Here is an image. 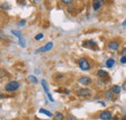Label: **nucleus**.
<instances>
[{
    "mask_svg": "<svg viewBox=\"0 0 126 120\" xmlns=\"http://www.w3.org/2000/svg\"><path fill=\"white\" fill-rule=\"evenodd\" d=\"M19 88V82L16 81V80H12L10 82H8L6 85H5V91L8 92V93H12V92H15L16 90Z\"/></svg>",
    "mask_w": 126,
    "mask_h": 120,
    "instance_id": "obj_1",
    "label": "nucleus"
},
{
    "mask_svg": "<svg viewBox=\"0 0 126 120\" xmlns=\"http://www.w3.org/2000/svg\"><path fill=\"white\" fill-rule=\"evenodd\" d=\"M78 65H79V69L86 72V71H89L90 68H91V65L89 63V61L84 58V57H80L79 60H78Z\"/></svg>",
    "mask_w": 126,
    "mask_h": 120,
    "instance_id": "obj_2",
    "label": "nucleus"
},
{
    "mask_svg": "<svg viewBox=\"0 0 126 120\" xmlns=\"http://www.w3.org/2000/svg\"><path fill=\"white\" fill-rule=\"evenodd\" d=\"M52 47H53V43H52V42H47L45 45H43V46H41V47L37 48V49H36V51H35V53H43V52H47V51L51 50V49H52Z\"/></svg>",
    "mask_w": 126,
    "mask_h": 120,
    "instance_id": "obj_3",
    "label": "nucleus"
},
{
    "mask_svg": "<svg viewBox=\"0 0 126 120\" xmlns=\"http://www.w3.org/2000/svg\"><path fill=\"white\" fill-rule=\"evenodd\" d=\"M78 97H82V98H86V97H90L92 92L91 90L88 88H79L78 89V91L76 92Z\"/></svg>",
    "mask_w": 126,
    "mask_h": 120,
    "instance_id": "obj_4",
    "label": "nucleus"
},
{
    "mask_svg": "<svg viewBox=\"0 0 126 120\" xmlns=\"http://www.w3.org/2000/svg\"><path fill=\"white\" fill-rule=\"evenodd\" d=\"M99 118L101 120H110L112 118V113L111 111L106 109V110H103L99 113Z\"/></svg>",
    "mask_w": 126,
    "mask_h": 120,
    "instance_id": "obj_5",
    "label": "nucleus"
},
{
    "mask_svg": "<svg viewBox=\"0 0 126 120\" xmlns=\"http://www.w3.org/2000/svg\"><path fill=\"white\" fill-rule=\"evenodd\" d=\"M41 83H42V87H43V89H44V91H45V93L47 94V99H48V100H49L50 102H54V100H53V98H52L51 94L49 93V90H48V86H47V81H46L45 79H42Z\"/></svg>",
    "mask_w": 126,
    "mask_h": 120,
    "instance_id": "obj_6",
    "label": "nucleus"
},
{
    "mask_svg": "<svg viewBox=\"0 0 126 120\" xmlns=\"http://www.w3.org/2000/svg\"><path fill=\"white\" fill-rule=\"evenodd\" d=\"M78 81H79V84H81V85H83V86H87V85L91 84V82H92V79H91L89 76H86V75H82V76L79 77Z\"/></svg>",
    "mask_w": 126,
    "mask_h": 120,
    "instance_id": "obj_7",
    "label": "nucleus"
},
{
    "mask_svg": "<svg viewBox=\"0 0 126 120\" xmlns=\"http://www.w3.org/2000/svg\"><path fill=\"white\" fill-rule=\"evenodd\" d=\"M108 48L111 51H115L119 48V43L117 41H110L108 43Z\"/></svg>",
    "mask_w": 126,
    "mask_h": 120,
    "instance_id": "obj_8",
    "label": "nucleus"
},
{
    "mask_svg": "<svg viewBox=\"0 0 126 120\" xmlns=\"http://www.w3.org/2000/svg\"><path fill=\"white\" fill-rule=\"evenodd\" d=\"M104 4H105V1H104V0H93V1H92L93 10H94V11H98Z\"/></svg>",
    "mask_w": 126,
    "mask_h": 120,
    "instance_id": "obj_9",
    "label": "nucleus"
},
{
    "mask_svg": "<svg viewBox=\"0 0 126 120\" xmlns=\"http://www.w3.org/2000/svg\"><path fill=\"white\" fill-rule=\"evenodd\" d=\"M82 45H83V46H86V47H90V48H95V47H97V44L95 43L93 40L84 41Z\"/></svg>",
    "mask_w": 126,
    "mask_h": 120,
    "instance_id": "obj_10",
    "label": "nucleus"
},
{
    "mask_svg": "<svg viewBox=\"0 0 126 120\" xmlns=\"http://www.w3.org/2000/svg\"><path fill=\"white\" fill-rule=\"evenodd\" d=\"M96 75L100 78H106V77L109 76V73L105 70H98L97 73H96Z\"/></svg>",
    "mask_w": 126,
    "mask_h": 120,
    "instance_id": "obj_11",
    "label": "nucleus"
},
{
    "mask_svg": "<svg viewBox=\"0 0 126 120\" xmlns=\"http://www.w3.org/2000/svg\"><path fill=\"white\" fill-rule=\"evenodd\" d=\"M110 90L113 92L114 95H118V94L121 92V86H119V85H117V84H114V85H112V86L110 87Z\"/></svg>",
    "mask_w": 126,
    "mask_h": 120,
    "instance_id": "obj_12",
    "label": "nucleus"
},
{
    "mask_svg": "<svg viewBox=\"0 0 126 120\" xmlns=\"http://www.w3.org/2000/svg\"><path fill=\"white\" fill-rule=\"evenodd\" d=\"M105 97H106V99H107V100L111 101V100H113L114 94H113V92H112L110 89H108L106 92H105Z\"/></svg>",
    "mask_w": 126,
    "mask_h": 120,
    "instance_id": "obj_13",
    "label": "nucleus"
},
{
    "mask_svg": "<svg viewBox=\"0 0 126 120\" xmlns=\"http://www.w3.org/2000/svg\"><path fill=\"white\" fill-rule=\"evenodd\" d=\"M114 65H115V60L113 59V58H109V59H107L106 61V67L107 68H112V67H114Z\"/></svg>",
    "mask_w": 126,
    "mask_h": 120,
    "instance_id": "obj_14",
    "label": "nucleus"
},
{
    "mask_svg": "<svg viewBox=\"0 0 126 120\" xmlns=\"http://www.w3.org/2000/svg\"><path fill=\"white\" fill-rule=\"evenodd\" d=\"M53 120H64V114L60 111H56L53 114Z\"/></svg>",
    "mask_w": 126,
    "mask_h": 120,
    "instance_id": "obj_15",
    "label": "nucleus"
},
{
    "mask_svg": "<svg viewBox=\"0 0 126 120\" xmlns=\"http://www.w3.org/2000/svg\"><path fill=\"white\" fill-rule=\"evenodd\" d=\"M39 112L42 113V114L47 115L48 117H53V114H52L50 111H48L47 109H45V108H40V109H39Z\"/></svg>",
    "mask_w": 126,
    "mask_h": 120,
    "instance_id": "obj_16",
    "label": "nucleus"
},
{
    "mask_svg": "<svg viewBox=\"0 0 126 120\" xmlns=\"http://www.w3.org/2000/svg\"><path fill=\"white\" fill-rule=\"evenodd\" d=\"M12 34L16 36V38L18 39V41L23 40V38H22V36H21V33H20L19 31H17V30H12Z\"/></svg>",
    "mask_w": 126,
    "mask_h": 120,
    "instance_id": "obj_17",
    "label": "nucleus"
},
{
    "mask_svg": "<svg viewBox=\"0 0 126 120\" xmlns=\"http://www.w3.org/2000/svg\"><path fill=\"white\" fill-rule=\"evenodd\" d=\"M28 80L31 82V83H33V84H37L38 83V78L36 77V76H34V75H28Z\"/></svg>",
    "mask_w": 126,
    "mask_h": 120,
    "instance_id": "obj_18",
    "label": "nucleus"
},
{
    "mask_svg": "<svg viewBox=\"0 0 126 120\" xmlns=\"http://www.w3.org/2000/svg\"><path fill=\"white\" fill-rule=\"evenodd\" d=\"M44 38V34L43 33H39V34H37L35 37H34V39L36 40V41H40V40H42Z\"/></svg>",
    "mask_w": 126,
    "mask_h": 120,
    "instance_id": "obj_19",
    "label": "nucleus"
},
{
    "mask_svg": "<svg viewBox=\"0 0 126 120\" xmlns=\"http://www.w3.org/2000/svg\"><path fill=\"white\" fill-rule=\"evenodd\" d=\"M119 61H120L121 64H126V55H121Z\"/></svg>",
    "mask_w": 126,
    "mask_h": 120,
    "instance_id": "obj_20",
    "label": "nucleus"
},
{
    "mask_svg": "<svg viewBox=\"0 0 126 120\" xmlns=\"http://www.w3.org/2000/svg\"><path fill=\"white\" fill-rule=\"evenodd\" d=\"M0 39H4V40H6L7 39V36L5 35V33L4 32H2V31H0Z\"/></svg>",
    "mask_w": 126,
    "mask_h": 120,
    "instance_id": "obj_21",
    "label": "nucleus"
},
{
    "mask_svg": "<svg viewBox=\"0 0 126 120\" xmlns=\"http://www.w3.org/2000/svg\"><path fill=\"white\" fill-rule=\"evenodd\" d=\"M60 1L64 4H71V3H73L74 0H60Z\"/></svg>",
    "mask_w": 126,
    "mask_h": 120,
    "instance_id": "obj_22",
    "label": "nucleus"
},
{
    "mask_svg": "<svg viewBox=\"0 0 126 120\" xmlns=\"http://www.w3.org/2000/svg\"><path fill=\"white\" fill-rule=\"evenodd\" d=\"M25 23H26V20H25V19H22V20H20V21H19L17 24H18L19 26H23Z\"/></svg>",
    "mask_w": 126,
    "mask_h": 120,
    "instance_id": "obj_23",
    "label": "nucleus"
},
{
    "mask_svg": "<svg viewBox=\"0 0 126 120\" xmlns=\"http://www.w3.org/2000/svg\"><path fill=\"white\" fill-rule=\"evenodd\" d=\"M66 120H77V118H76L74 115H69L68 118H67Z\"/></svg>",
    "mask_w": 126,
    "mask_h": 120,
    "instance_id": "obj_24",
    "label": "nucleus"
},
{
    "mask_svg": "<svg viewBox=\"0 0 126 120\" xmlns=\"http://www.w3.org/2000/svg\"><path fill=\"white\" fill-rule=\"evenodd\" d=\"M121 88L126 91V80L124 81V82H123V83H122V86H121Z\"/></svg>",
    "mask_w": 126,
    "mask_h": 120,
    "instance_id": "obj_25",
    "label": "nucleus"
},
{
    "mask_svg": "<svg viewBox=\"0 0 126 120\" xmlns=\"http://www.w3.org/2000/svg\"><path fill=\"white\" fill-rule=\"evenodd\" d=\"M121 55H126V47L121 50Z\"/></svg>",
    "mask_w": 126,
    "mask_h": 120,
    "instance_id": "obj_26",
    "label": "nucleus"
},
{
    "mask_svg": "<svg viewBox=\"0 0 126 120\" xmlns=\"http://www.w3.org/2000/svg\"><path fill=\"white\" fill-rule=\"evenodd\" d=\"M3 97H4V94H3V93H2L1 91H0V100H1V99H2Z\"/></svg>",
    "mask_w": 126,
    "mask_h": 120,
    "instance_id": "obj_27",
    "label": "nucleus"
},
{
    "mask_svg": "<svg viewBox=\"0 0 126 120\" xmlns=\"http://www.w3.org/2000/svg\"><path fill=\"white\" fill-rule=\"evenodd\" d=\"M64 93H65V94H69V93H70V90H64Z\"/></svg>",
    "mask_w": 126,
    "mask_h": 120,
    "instance_id": "obj_28",
    "label": "nucleus"
},
{
    "mask_svg": "<svg viewBox=\"0 0 126 120\" xmlns=\"http://www.w3.org/2000/svg\"><path fill=\"white\" fill-rule=\"evenodd\" d=\"M122 26H123V27H125V26H126V19L124 20V21H123V23H122Z\"/></svg>",
    "mask_w": 126,
    "mask_h": 120,
    "instance_id": "obj_29",
    "label": "nucleus"
},
{
    "mask_svg": "<svg viewBox=\"0 0 126 120\" xmlns=\"http://www.w3.org/2000/svg\"><path fill=\"white\" fill-rule=\"evenodd\" d=\"M121 120H126V115L124 116V117H123V118H121Z\"/></svg>",
    "mask_w": 126,
    "mask_h": 120,
    "instance_id": "obj_30",
    "label": "nucleus"
},
{
    "mask_svg": "<svg viewBox=\"0 0 126 120\" xmlns=\"http://www.w3.org/2000/svg\"><path fill=\"white\" fill-rule=\"evenodd\" d=\"M38 120H47V119H38Z\"/></svg>",
    "mask_w": 126,
    "mask_h": 120,
    "instance_id": "obj_31",
    "label": "nucleus"
}]
</instances>
